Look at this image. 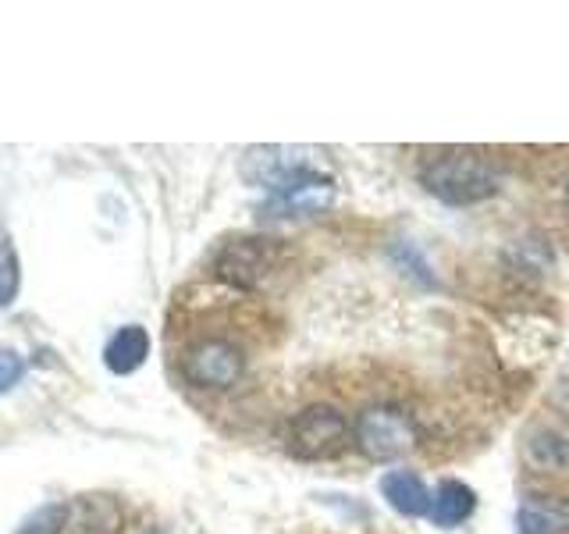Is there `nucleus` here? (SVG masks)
<instances>
[{
    "label": "nucleus",
    "instance_id": "obj_9",
    "mask_svg": "<svg viewBox=\"0 0 569 534\" xmlns=\"http://www.w3.org/2000/svg\"><path fill=\"white\" fill-rule=\"evenodd\" d=\"M520 534H566L569 531V498L562 495H527L516 513Z\"/></svg>",
    "mask_w": 569,
    "mask_h": 534
},
{
    "label": "nucleus",
    "instance_id": "obj_2",
    "mask_svg": "<svg viewBox=\"0 0 569 534\" xmlns=\"http://www.w3.org/2000/svg\"><path fill=\"white\" fill-rule=\"evenodd\" d=\"M420 182L427 192L438 196L441 204H452V207L485 204L502 189V178H498L491 160H485L467 147L427 154L420 160Z\"/></svg>",
    "mask_w": 569,
    "mask_h": 534
},
{
    "label": "nucleus",
    "instance_id": "obj_16",
    "mask_svg": "<svg viewBox=\"0 0 569 534\" xmlns=\"http://www.w3.org/2000/svg\"><path fill=\"white\" fill-rule=\"evenodd\" d=\"M556 403H559L562 409H569V378L559 385V392H556Z\"/></svg>",
    "mask_w": 569,
    "mask_h": 534
},
{
    "label": "nucleus",
    "instance_id": "obj_14",
    "mask_svg": "<svg viewBox=\"0 0 569 534\" xmlns=\"http://www.w3.org/2000/svg\"><path fill=\"white\" fill-rule=\"evenodd\" d=\"M18 285H22V271H18V254L8 239H0V310L18 296Z\"/></svg>",
    "mask_w": 569,
    "mask_h": 534
},
{
    "label": "nucleus",
    "instance_id": "obj_11",
    "mask_svg": "<svg viewBox=\"0 0 569 534\" xmlns=\"http://www.w3.org/2000/svg\"><path fill=\"white\" fill-rule=\"evenodd\" d=\"M381 492L402 516H427L431 513V492L413 471H388L381 477Z\"/></svg>",
    "mask_w": 569,
    "mask_h": 534
},
{
    "label": "nucleus",
    "instance_id": "obj_17",
    "mask_svg": "<svg viewBox=\"0 0 569 534\" xmlns=\"http://www.w3.org/2000/svg\"><path fill=\"white\" fill-rule=\"evenodd\" d=\"M566 204H569V186H566Z\"/></svg>",
    "mask_w": 569,
    "mask_h": 534
},
{
    "label": "nucleus",
    "instance_id": "obj_5",
    "mask_svg": "<svg viewBox=\"0 0 569 534\" xmlns=\"http://www.w3.org/2000/svg\"><path fill=\"white\" fill-rule=\"evenodd\" d=\"M349 445V421L335 406H307L289 424V449L299 459H331Z\"/></svg>",
    "mask_w": 569,
    "mask_h": 534
},
{
    "label": "nucleus",
    "instance_id": "obj_1",
    "mask_svg": "<svg viewBox=\"0 0 569 534\" xmlns=\"http://www.w3.org/2000/svg\"><path fill=\"white\" fill-rule=\"evenodd\" d=\"M246 293H174L168 314V349L178 367V378L189 388L228 392L246 378L249 353L231 325V310Z\"/></svg>",
    "mask_w": 569,
    "mask_h": 534
},
{
    "label": "nucleus",
    "instance_id": "obj_4",
    "mask_svg": "<svg viewBox=\"0 0 569 534\" xmlns=\"http://www.w3.org/2000/svg\"><path fill=\"white\" fill-rule=\"evenodd\" d=\"M352 438L367 459H399L417 449V424L399 406H367L352 424Z\"/></svg>",
    "mask_w": 569,
    "mask_h": 534
},
{
    "label": "nucleus",
    "instance_id": "obj_13",
    "mask_svg": "<svg viewBox=\"0 0 569 534\" xmlns=\"http://www.w3.org/2000/svg\"><path fill=\"white\" fill-rule=\"evenodd\" d=\"M64 521H68V503H47L32 516H26L22 527H18L14 534H61Z\"/></svg>",
    "mask_w": 569,
    "mask_h": 534
},
{
    "label": "nucleus",
    "instance_id": "obj_7",
    "mask_svg": "<svg viewBox=\"0 0 569 534\" xmlns=\"http://www.w3.org/2000/svg\"><path fill=\"white\" fill-rule=\"evenodd\" d=\"M335 200V182L328 175L310 171V175H299L292 178L289 186H281L271 192L263 214L267 218H296V214H320L325 207H331Z\"/></svg>",
    "mask_w": 569,
    "mask_h": 534
},
{
    "label": "nucleus",
    "instance_id": "obj_3",
    "mask_svg": "<svg viewBox=\"0 0 569 534\" xmlns=\"http://www.w3.org/2000/svg\"><path fill=\"white\" fill-rule=\"evenodd\" d=\"M281 267V243L267 236H236L221 243V249L213 254L210 271L218 281H224L228 289L249 293L271 278Z\"/></svg>",
    "mask_w": 569,
    "mask_h": 534
},
{
    "label": "nucleus",
    "instance_id": "obj_12",
    "mask_svg": "<svg viewBox=\"0 0 569 534\" xmlns=\"http://www.w3.org/2000/svg\"><path fill=\"white\" fill-rule=\"evenodd\" d=\"M477 510V495L462 485V481H441L431 495V521L438 527H459L467 524Z\"/></svg>",
    "mask_w": 569,
    "mask_h": 534
},
{
    "label": "nucleus",
    "instance_id": "obj_6",
    "mask_svg": "<svg viewBox=\"0 0 569 534\" xmlns=\"http://www.w3.org/2000/svg\"><path fill=\"white\" fill-rule=\"evenodd\" d=\"M310 154L313 150H299V147H253L242 157V175H246V182L267 186L274 192L281 186H289L292 178L317 171Z\"/></svg>",
    "mask_w": 569,
    "mask_h": 534
},
{
    "label": "nucleus",
    "instance_id": "obj_10",
    "mask_svg": "<svg viewBox=\"0 0 569 534\" xmlns=\"http://www.w3.org/2000/svg\"><path fill=\"white\" fill-rule=\"evenodd\" d=\"M150 356V335L139 325H124L121 332L111 335V343L103 349V364L111 374H132L147 364Z\"/></svg>",
    "mask_w": 569,
    "mask_h": 534
},
{
    "label": "nucleus",
    "instance_id": "obj_8",
    "mask_svg": "<svg viewBox=\"0 0 569 534\" xmlns=\"http://www.w3.org/2000/svg\"><path fill=\"white\" fill-rule=\"evenodd\" d=\"M121 503L107 492H89L68 503L61 534H121Z\"/></svg>",
    "mask_w": 569,
    "mask_h": 534
},
{
    "label": "nucleus",
    "instance_id": "obj_15",
    "mask_svg": "<svg viewBox=\"0 0 569 534\" xmlns=\"http://www.w3.org/2000/svg\"><path fill=\"white\" fill-rule=\"evenodd\" d=\"M26 374V360L14 349H0V396L11 392Z\"/></svg>",
    "mask_w": 569,
    "mask_h": 534
}]
</instances>
